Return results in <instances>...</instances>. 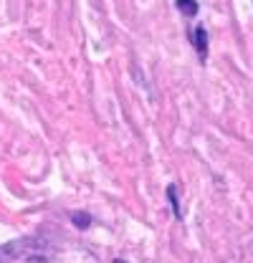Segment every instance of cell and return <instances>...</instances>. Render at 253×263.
I'll use <instances>...</instances> for the list:
<instances>
[{
    "label": "cell",
    "mask_w": 253,
    "mask_h": 263,
    "mask_svg": "<svg viewBox=\"0 0 253 263\" xmlns=\"http://www.w3.org/2000/svg\"><path fill=\"white\" fill-rule=\"evenodd\" d=\"M71 223L76 228H89L92 226V215L89 213H71Z\"/></svg>",
    "instance_id": "3"
},
{
    "label": "cell",
    "mask_w": 253,
    "mask_h": 263,
    "mask_svg": "<svg viewBox=\"0 0 253 263\" xmlns=\"http://www.w3.org/2000/svg\"><path fill=\"white\" fill-rule=\"evenodd\" d=\"M167 197H170V202H172L175 218H183V213H180V205H177V190H175V185H170V187H167Z\"/></svg>",
    "instance_id": "4"
},
{
    "label": "cell",
    "mask_w": 253,
    "mask_h": 263,
    "mask_svg": "<svg viewBox=\"0 0 253 263\" xmlns=\"http://www.w3.org/2000/svg\"><path fill=\"white\" fill-rule=\"evenodd\" d=\"M175 5H177V10H180L183 15H188V18H192V15L200 10L195 0H175Z\"/></svg>",
    "instance_id": "2"
},
{
    "label": "cell",
    "mask_w": 253,
    "mask_h": 263,
    "mask_svg": "<svg viewBox=\"0 0 253 263\" xmlns=\"http://www.w3.org/2000/svg\"><path fill=\"white\" fill-rule=\"evenodd\" d=\"M117 263H124V261H117Z\"/></svg>",
    "instance_id": "5"
},
{
    "label": "cell",
    "mask_w": 253,
    "mask_h": 263,
    "mask_svg": "<svg viewBox=\"0 0 253 263\" xmlns=\"http://www.w3.org/2000/svg\"><path fill=\"white\" fill-rule=\"evenodd\" d=\"M190 38H192V43H195L197 59H200V61H205V59H208V31H205L203 26H197V28H192Z\"/></svg>",
    "instance_id": "1"
}]
</instances>
